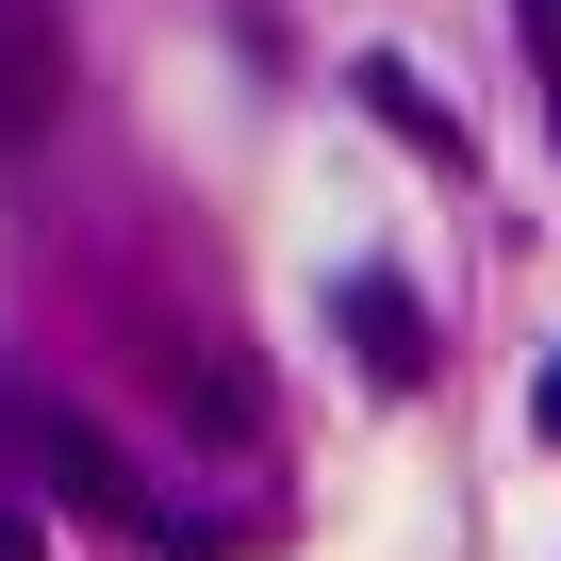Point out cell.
I'll return each instance as SVG.
<instances>
[{"mask_svg": "<svg viewBox=\"0 0 561 561\" xmlns=\"http://www.w3.org/2000/svg\"><path fill=\"white\" fill-rule=\"evenodd\" d=\"M512 34H528V67L561 83V0H512Z\"/></svg>", "mask_w": 561, "mask_h": 561, "instance_id": "5b68a950", "label": "cell"}, {"mask_svg": "<svg viewBox=\"0 0 561 561\" xmlns=\"http://www.w3.org/2000/svg\"><path fill=\"white\" fill-rule=\"evenodd\" d=\"M34 462H50V495H83V512H116V528H149V512H133V479H116V446H100V430H67V413H34Z\"/></svg>", "mask_w": 561, "mask_h": 561, "instance_id": "3957f363", "label": "cell"}, {"mask_svg": "<svg viewBox=\"0 0 561 561\" xmlns=\"http://www.w3.org/2000/svg\"><path fill=\"white\" fill-rule=\"evenodd\" d=\"M0 561H34V528H18V512H0Z\"/></svg>", "mask_w": 561, "mask_h": 561, "instance_id": "52a82bcc", "label": "cell"}, {"mask_svg": "<svg viewBox=\"0 0 561 561\" xmlns=\"http://www.w3.org/2000/svg\"><path fill=\"white\" fill-rule=\"evenodd\" d=\"M545 446H561V347H545Z\"/></svg>", "mask_w": 561, "mask_h": 561, "instance_id": "8992f818", "label": "cell"}, {"mask_svg": "<svg viewBox=\"0 0 561 561\" xmlns=\"http://www.w3.org/2000/svg\"><path fill=\"white\" fill-rule=\"evenodd\" d=\"M364 100H380V116H397V133H413L430 165H462V133H446V100H430V83L397 67V50H364Z\"/></svg>", "mask_w": 561, "mask_h": 561, "instance_id": "277c9868", "label": "cell"}, {"mask_svg": "<svg viewBox=\"0 0 561 561\" xmlns=\"http://www.w3.org/2000/svg\"><path fill=\"white\" fill-rule=\"evenodd\" d=\"M331 314H347V347H364V364H380V380H430V314H413V298H397V280H380V264H364V280H347V298H331Z\"/></svg>", "mask_w": 561, "mask_h": 561, "instance_id": "7a4b0ae2", "label": "cell"}, {"mask_svg": "<svg viewBox=\"0 0 561 561\" xmlns=\"http://www.w3.org/2000/svg\"><path fill=\"white\" fill-rule=\"evenodd\" d=\"M50 100H67L50 18H34V0H0V149H34V133H50Z\"/></svg>", "mask_w": 561, "mask_h": 561, "instance_id": "6da1fadb", "label": "cell"}]
</instances>
